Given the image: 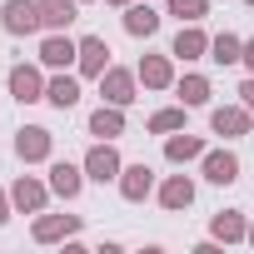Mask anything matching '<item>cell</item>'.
Segmentation results:
<instances>
[{
	"label": "cell",
	"instance_id": "30",
	"mask_svg": "<svg viewBox=\"0 0 254 254\" xmlns=\"http://www.w3.org/2000/svg\"><path fill=\"white\" fill-rule=\"evenodd\" d=\"M110 5H130V0H110Z\"/></svg>",
	"mask_w": 254,
	"mask_h": 254
},
{
	"label": "cell",
	"instance_id": "16",
	"mask_svg": "<svg viewBox=\"0 0 254 254\" xmlns=\"http://www.w3.org/2000/svg\"><path fill=\"white\" fill-rule=\"evenodd\" d=\"M160 199H165V209H185V204L194 199V185H190L185 175H175V180H170V185L160 190Z\"/></svg>",
	"mask_w": 254,
	"mask_h": 254
},
{
	"label": "cell",
	"instance_id": "29",
	"mask_svg": "<svg viewBox=\"0 0 254 254\" xmlns=\"http://www.w3.org/2000/svg\"><path fill=\"white\" fill-rule=\"evenodd\" d=\"M0 224H5V194H0Z\"/></svg>",
	"mask_w": 254,
	"mask_h": 254
},
{
	"label": "cell",
	"instance_id": "24",
	"mask_svg": "<svg viewBox=\"0 0 254 254\" xmlns=\"http://www.w3.org/2000/svg\"><path fill=\"white\" fill-rule=\"evenodd\" d=\"M214 234H219V239H244L249 229H244V219H239L234 209H224V214L214 219Z\"/></svg>",
	"mask_w": 254,
	"mask_h": 254
},
{
	"label": "cell",
	"instance_id": "14",
	"mask_svg": "<svg viewBox=\"0 0 254 254\" xmlns=\"http://www.w3.org/2000/svg\"><path fill=\"white\" fill-rule=\"evenodd\" d=\"M120 130H125L120 105H110V110H95V115H90V135H105V140H110V135H120Z\"/></svg>",
	"mask_w": 254,
	"mask_h": 254
},
{
	"label": "cell",
	"instance_id": "19",
	"mask_svg": "<svg viewBox=\"0 0 254 254\" xmlns=\"http://www.w3.org/2000/svg\"><path fill=\"white\" fill-rule=\"evenodd\" d=\"M45 100H50V105H60V110H70V105L80 100V85H75L70 75H60V80H50V90H45Z\"/></svg>",
	"mask_w": 254,
	"mask_h": 254
},
{
	"label": "cell",
	"instance_id": "20",
	"mask_svg": "<svg viewBox=\"0 0 254 254\" xmlns=\"http://www.w3.org/2000/svg\"><path fill=\"white\" fill-rule=\"evenodd\" d=\"M140 80H145L150 90H165V85H170V60H160V55H150V60L140 65Z\"/></svg>",
	"mask_w": 254,
	"mask_h": 254
},
{
	"label": "cell",
	"instance_id": "2",
	"mask_svg": "<svg viewBox=\"0 0 254 254\" xmlns=\"http://www.w3.org/2000/svg\"><path fill=\"white\" fill-rule=\"evenodd\" d=\"M100 90H105L110 105H130V100H135V75H130V70H105V75H100Z\"/></svg>",
	"mask_w": 254,
	"mask_h": 254
},
{
	"label": "cell",
	"instance_id": "17",
	"mask_svg": "<svg viewBox=\"0 0 254 254\" xmlns=\"http://www.w3.org/2000/svg\"><path fill=\"white\" fill-rule=\"evenodd\" d=\"M209 125H214V135H244L249 130V115L244 110H214Z\"/></svg>",
	"mask_w": 254,
	"mask_h": 254
},
{
	"label": "cell",
	"instance_id": "13",
	"mask_svg": "<svg viewBox=\"0 0 254 254\" xmlns=\"http://www.w3.org/2000/svg\"><path fill=\"white\" fill-rule=\"evenodd\" d=\"M50 190H55V194H65V199H75V194H80V170L60 160V165L50 170Z\"/></svg>",
	"mask_w": 254,
	"mask_h": 254
},
{
	"label": "cell",
	"instance_id": "9",
	"mask_svg": "<svg viewBox=\"0 0 254 254\" xmlns=\"http://www.w3.org/2000/svg\"><path fill=\"white\" fill-rule=\"evenodd\" d=\"M105 55H110V50H105L100 35L80 40V70H85V75H105Z\"/></svg>",
	"mask_w": 254,
	"mask_h": 254
},
{
	"label": "cell",
	"instance_id": "4",
	"mask_svg": "<svg viewBox=\"0 0 254 254\" xmlns=\"http://www.w3.org/2000/svg\"><path fill=\"white\" fill-rule=\"evenodd\" d=\"M85 170H90V180H100V185H105V180H115V175H120V155H115L110 145H95V150H90V160H85Z\"/></svg>",
	"mask_w": 254,
	"mask_h": 254
},
{
	"label": "cell",
	"instance_id": "10",
	"mask_svg": "<svg viewBox=\"0 0 254 254\" xmlns=\"http://www.w3.org/2000/svg\"><path fill=\"white\" fill-rule=\"evenodd\" d=\"M204 175H209L214 185H229V180L239 175V160L224 155V150H214V155H204Z\"/></svg>",
	"mask_w": 254,
	"mask_h": 254
},
{
	"label": "cell",
	"instance_id": "25",
	"mask_svg": "<svg viewBox=\"0 0 254 254\" xmlns=\"http://www.w3.org/2000/svg\"><path fill=\"white\" fill-rule=\"evenodd\" d=\"M170 10H175L180 20H199V15L209 10V0H170Z\"/></svg>",
	"mask_w": 254,
	"mask_h": 254
},
{
	"label": "cell",
	"instance_id": "11",
	"mask_svg": "<svg viewBox=\"0 0 254 254\" xmlns=\"http://www.w3.org/2000/svg\"><path fill=\"white\" fill-rule=\"evenodd\" d=\"M204 50H209V40H204V35L194 30V20H190V25L175 35V55H185V60H199Z\"/></svg>",
	"mask_w": 254,
	"mask_h": 254
},
{
	"label": "cell",
	"instance_id": "32",
	"mask_svg": "<svg viewBox=\"0 0 254 254\" xmlns=\"http://www.w3.org/2000/svg\"><path fill=\"white\" fill-rule=\"evenodd\" d=\"M249 5H254V0H249Z\"/></svg>",
	"mask_w": 254,
	"mask_h": 254
},
{
	"label": "cell",
	"instance_id": "28",
	"mask_svg": "<svg viewBox=\"0 0 254 254\" xmlns=\"http://www.w3.org/2000/svg\"><path fill=\"white\" fill-rule=\"evenodd\" d=\"M244 65H249V70H254V40H249V45H244Z\"/></svg>",
	"mask_w": 254,
	"mask_h": 254
},
{
	"label": "cell",
	"instance_id": "6",
	"mask_svg": "<svg viewBox=\"0 0 254 254\" xmlns=\"http://www.w3.org/2000/svg\"><path fill=\"white\" fill-rule=\"evenodd\" d=\"M150 185H155V170H150V165H130L125 180H120V194H125V199H145Z\"/></svg>",
	"mask_w": 254,
	"mask_h": 254
},
{
	"label": "cell",
	"instance_id": "15",
	"mask_svg": "<svg viewBox=\"0 0 254 254\" xmlns=\"http://www.w3.org/2000/svg\"><path fill=\"white\" fill-rule=\"evenodd\" d=\"M155 25H160V15L150 5H130V10H125V30H130V35H155Z\"/></svg>",
	"mask_w": 254,
	"mask_h": 254
},
{
	"label": "cell",
	"instance_id": "12",
	"mask_svg": "<svg viewBox=\"0 0 254 254\" xmlns=\"http://www.w3.org/2000/svg\"><path fill=\"white\" fill-rule=\"evenodd\" d=\"M10 95H15V100H40V75H35L30 65L10 70Z\"/></svg>",
	"mask_w": 254,
	"mask_h": 254
},
{
	"label": "cell",
	"instance_id": "27",
	"mask_svg": "<svg viewBox=\"0 0 254 254\" xmlns=\"http://www.w3.org/2000/svg\"><path fill=\"white\" fill-rule=\"evenodd\" d=\"M239 95H244V110L254 115V80H244V85H239Z\"/></svg>",
	"mask_w": 254,
	"mask_h": 254
},
{
	"label": "cell",
	"instance_id": "31",
	"mask_svg": "<svg viewBox=\"0 0 254 254\" xmlns=\"http://www.w3.org/2000/svg\"><path fill=\"white\" fill-rule=\"evenodd\" d=\"M249 244H254V229H249Z\"/></svg>",
	"mask_w": 254,
	"mask_h": 254
},
{
	"label": "cell",
	"instance_id": "18",
	"mask_svg": "<svg viewBox=\"0 0 254 254\" xmlns=\"http://www.w3.org/2000/svg\"><path fill=\"white\" fill-rule=\"evenodd\" d=\"M209 60H219V65H234V60H244V40L239 35H219V40H209Z\"/></svg>",
	"mask_w": 254,
	"mask_h": 254
},
{
	"label": "cell",
	"instance_id": "1",
	"mask_svg": "<svg viewBox=\"0 0 254 254\" xmlns=\"http://www.w3.org/2000/svg\"><path fill=\"white\" fill-rule=\"evenodd\" d=\"M35 25H40L35 0H5V30H10V35H30Z\"/></svg>",
	"mask_w": 254,
	"mask_h": 254
},
{
	"label": "cell",
	"instance_id": "7",
	"mask_svg": "<svg viewBox=\"0 0 254 254\" xmlns=\"http://www.w3.org/2000/svg\"><path fill=\"white\" fill-rule=\"evenodd\" d=\"M75 229H80V219H75V214H50V219H35V239H40V244L65 239V234H75Z\"/></svg>",
	"mask_w": 254,
	"mask_h": 254
},
{
	"label": "cell",
	"instance_id": "22",
	"mask_svg": "<svg viewBox=\"0 0 254 254\" xmlns=\"http://www.w3.org/2000/svg\"><path fill=\"white\" fill-rule=\"evenodd\" d=\"M180 100H185V105H204V100H209V80H204V75H185V80H180Z\"/></svg>",
	"mask_w": 254,
	"mask_h": 254
},
{
	"label": "cell",
	"instance_id": "21",
	"mask_svg": "<svg viewBox=\"0 0 254 254\" xmlns=\"http://www.w3.org/2000/svg\"><path fill=\"white\" fill-rule=\"evenodd\" d=\"M10 199H15L20 209H40V204H45V190H40L35 180H15V190H10Z\"/></svg>",
	"mask_w": 254,
	"mask_h": 254
},
{
	"label": "cell",
	"instance_id": "3",
	"mask_svg": "<svg viewBox=\"0 0 254 254\" xmlns=\"http://www.w3.org/2000/svg\"><path fill=\"white\" fill-rule=\"evenodd\" d=\"M15 155H20V160H45V155H50V130H40V125L20 130V140H15Z\"/></svg>",
	"mask_w": 254,
	"mask_h": 254
},
{
	"label": "cell",
	"instance_id": "5",
	"mask_svg": "<svg viewBox=\"0 0 254 254\" xmlns=\"http://www.w3.org/2000/svg\"><path fill=\"white\" fill-rule=\"evenodd\" d=\"M35 10H40V25L65 30V25L75 20V0H35Z\"/></svg>",
	"mask_w": 254,
	"mask_h": 254
},
{
	"label": "cell",
	"instance_id": "26",
	"mask_svg": "<svg viewBox=\"0 0 254 254\" xmlns=\"http://www.w3.org/2000/svg\"><path fill=\"white\" fill-rule=\"evenodd\" d=\"M180 125H185V110H160V115L150 120V130H160V135H165V130H180Z\"/></svg>",
	"mask_w": 254,
	"mask_h": 254
},
{
	"label": "cell",
	"instance_id": "8",
	"mask_svg": "<svg viewBox=\"0 0 254 254\" xmlns=\"http://www.w3.org/2000/svg\"><path fill=\"white\" fill-rule=\"evenodd\" d=\"M40 60H45V65H55V70H60V65H70V60H80V45H70V40H65V35H50V40H45V45H40Z\"/></svg>",
	"mask_w": 254,
	"mask_h": 254
},
{
	"label": "cell",
	"instance_id": "23",
	"mask_svg": "<svg viewBox=\"0 0 254 254\" xmlns=\"http://www.w3.org/2000/svg\"><path fill=\"white\" fill-rule=\"evenodd\" d=\"M165 155H170V160H194V155H204V145H199L194 135H175V140L165 145Z\"/></svg>",
	"mask_w": 254,
	"mask_h": 254
}]
</instances>
